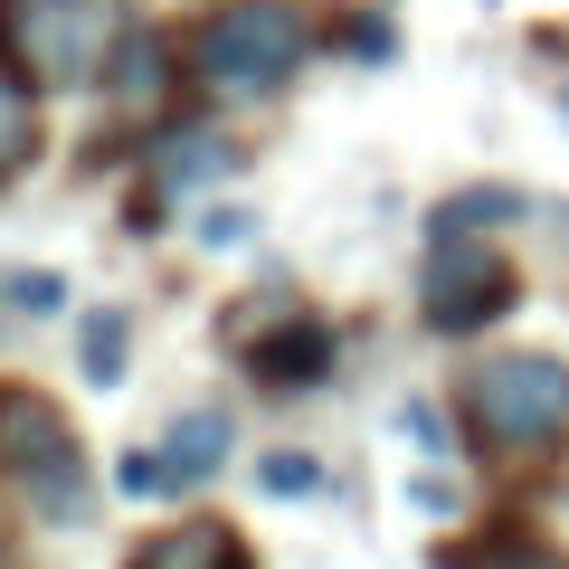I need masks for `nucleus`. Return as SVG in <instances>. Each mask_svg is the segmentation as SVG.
Returning a JSON list of instances; mask_svg holds the SVG:
<instances>
[{"mask_svg":"<svg viewBox=\"0 0 569 569\" xmlns=\"http://www.w3.org/2000/svg\"><path fill=\"white\" fill-rule=\"evenodd\" d=\"M466 427L493 456H550L569 437V361L560 351H493L466 380Z\"/></svg>","mask_w":569,"mask_h":569,"instance_id":"nucleus-1","label":"nucleus"},{"mask_svg":"<svg viewBox=\"0 0 569 569\" xmlns=\"http://www.w3.org/2000/svg\"><path fill=\"white\" fill-rule=\"evenodd\" d=\"M123 20L104 0H0V48L29 86H86L104 77Z\"/></svg>","mask_w":569,"mask_h":569,"instance_id":"nucleus-2","label":"nucleus"},{"mask_svg":"<svg viewBox=\"0 0 569 569\" xmlns=\"http://www.w3.org/2000/svg\"><path fill=\"white\" fill-rule=\"evenodd\" d=\"M190 67H200L219 96H276L295 67H305V20L284 0H228L219 20L190 39Z\"/></svg>","mask_w":569,"mask_h":569,"instance_id":"nucleus-3","label":"nucleus"},{"mask_svg":"<svg viewBox=\"0 0 569 569\" xmlns=\"http://www.w3.org/2000/svg\"><path fill=\"white\" fill-rule=\"evenodd\" d=\"M418 305H427L437 332H485L512 305V257L485 247V238H466V228H437L427 238V266H418Z\"/></svg>","mask_w":569,"mask_h":569,"instance_id":"nucleus-4","label":"nucleus"},{"mask_svg":"<svg viewBox=\"0 0 569 569\" xmlns=\"http://www.w3.org/2000/svg\"><path fill=\"white\" fill-rule=\"evenodd\" d=\"M0 466L10 475H29V485H39V503L48 512H77V437H67V418L48 399H29V389H0Z\"/></svg>","mask_w":569,"mask_h":569,"instance_id":"nucleus-5","label":"nucleus"},{"mask_svg":"<svg viewBox=\"0 0 569 569\" xmlns=\"http://www.w3.org/2000/svg\"><path fill=\"white\" fill-rule=\"evenodd\" d=\"M323 370H332V323H313V313H295L276 342H257V380L266 389H313Z\"/></svg>","mask_w":569,"mask_h":569,"instance_id":"nucleus-6","label":"nucleus"},{"mask_svg":"<svg viewBox=\"0 0 569 569\" xmlns=\"http://www.w3.org/2000/svg\"><path fill=\"white\" fill-rule=\"evenodd\" d=\"M228 447H238L228 408H181V418H171V437H162V456H171V475H181V485H209V475L228 466Z\"/></svg>","mask_w":569,"mask_h":569,"instance_id":"nucleus-7","label":"nucleus"},{"mask_svg":"<svg viewBox=\"0 0 569 569\" xmlns=\"http://www.w3.org/2000/svg\"><path fill=\"white\" fill-rule=\"evenodd\" d=\"M123 569H238V531L228 522H181V531H152Z\"/></svg>","mask_w":569,"mask_h":569,"instance_id":"nucleus-8","label":"nucleus"},{"mask_svg":"<svg viewBox=\"0 0 569 569\" xmlns=\"http://www.w3.org/2000/svg\"><path fill=\"white\" fill-rule=\"evenodd\" d=\"M228 171H238L228 133H171L162 142V190H200V181H228Z\"/></svg>","mask_w":569,"mask_h":569,"instance_id":"nucleus-9","label":"nucleus"},{"mask_svg":"<svg viewBox=\"0 0 569 569\" xmlns=\"http://www.w3.org/2000/svg\"><path fill=\"white\" fill-rule=\"evenodd\" d=\"M162 39H152V29H123L114 39V58H104V86H114L123 104H142V96H162Z\"/></svg>","mask_w":569,"mask_h":569,"instance_id":"nucleus-10","label":"nucleus"},{"mask_svg":"<svg viewBox=\"0 0 569 569\" xmlns=\"http://www.w3.org/2000/svg\"><path fill=\"white\" fill-rule=\"evenodd\" d=\"M39 152V104H29V77L10 58H0V181Z\"/></svg>","mask_w":569,"mask_h":569,"instance_id":"nucleus-11","label":"nucleus"},{"mask_svg":"<svg viewBox=\"0 0 569 569\" xmlns=\"http://www.w3.org/2000/svg\"><path fill=\"white\" fill-rule=\"evenodd\" d=\"M77 361H86V380L96 389H114L123 380V361H133V313H86V332H77Z\"/></svg>","mask_w":569,"mask_h":569,"instance_id":"nucleus-12","label":"nucleus"},{"mask_svg":"<svg viewBox=\"0 0 569 569\" xmlns=\"http://www.w3.org/2000/svg\"><path fill=\"white\" fill-rule=\"evenodd\" d=\"M257 485L276 493V503H305V493H323V466H313V456H295V447H276L257 466Z\"/></svg>","mask_w":569,"mask_h":569,"instance_id":"nucleus-13","label":"nucleus"},{"mask_svg":"<svg viewBox=\"0 0 569 569\" xmlns=\"http://www.w3.org/2000/svg\"><path fill=\"white\" fill-rule=\"evenodd\" d=\"M114 485L133 493V503H152V493H181V475H171L162 447H133V456H114Z\"/></svg>","mask_w":569,"mask_h":569,"instance_id":"nucleus-14","label":"nucleus"},{"mask_svg":"<svg viewBox=\"0 0 569 569\" xmlns=\"http://www.w3.org/2000/svg\"><path fill=\"white\" fill-rule=\"evenodd\" d=\"M485 219H522V190H456L437 209V228H485Z\"/></svg>","mask_w":569,"mask_h":569,"instance_id":"nucleus-15","label":"nucleus"},{"mask_svg":"<svg viewBox=\"0 0 569 569\" xmlns=\"http://www.w3.org/2000/svg\"><path fill=\"white\" fill-rule=\"evenodd\" d=\"M10 305H20V313H58L67 305V276H58V266H39V276L10 284Z\"/></svg>","mask_w":569,"mask_h":569,"instance_id":"nucleus-16","label":"nucleus"},{"mask_svg":"<svg viewBox=\"0 0 569 569\" xmlns=\"http://www.w3.org/2000/svg\"><path fill=\"white\" fill-rule=\"evenodd\" d=\"M247 238H257L247 209H209V219H200V247H209V257H228V247H247Z\"/></svg>","mask_w":569,"mask_h":569,"instance_id":"nucleus-17","label":"nucleus"},{"mask_svg":"<svg viewBox=\"0 0 569 569\" xmlns=\"http://www.w3.org/2000/svg\"><path fill=\"white\" fill-rule=\"evenodd\" d=\"M408 503H418V512H456V485H447V475H418V485H408Z\"/></svg>","mask_w":569,"mask_h":569,"instance_id":"nucleus-18","label":"nucleus"}]
</instances>
